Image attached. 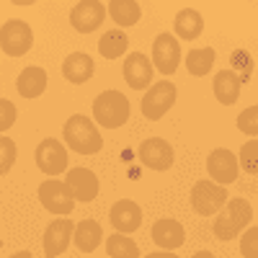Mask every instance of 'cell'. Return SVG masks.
<instances>
[{"mask_svg":"<svg viewBox=\"0 0 258 258\" xmlns=\"http://www.w3.org/2000/svg\"><path fill=\"white\" fill-rule=\"evenodd\" d=\"M173 31H176V36H181L186 41H194V39H199L202 31H204V18L199 16V11L183 8L176 16V21H173Z\"/></svg>","mask_w":258,"mask_h":258,"instance_id":"obj_22","label":"cell"},{"mask_svg":"<svg viewBox=\"0 0 258 258\" xmlns=\"http://www.w3.org/2000/svg\"><path fill=\"white\" fill-rule=\"evenodd\" d=\"M129 116H132V106H129V98L121 91H103L93 101V119L106 129L124 126Z\"/></svg>","mask_w":258,"mask_h":258,"instance_id":"obj_3","label":"cell"},{"mask_svg":"<svg viewBox=\"0 0 258 258\" xmlns=\"http://www.w3.org/2000/svg\"><path fill=\"white\" fill-rule=\"evenodd\" d=\"M39 202L47 212L59 214V217H70V212L78 204L64 181H44L39 186Z\"/></svg>","mask_w":258,"mask_h":258,"instance_id":"obj_7","label":"cell"},{"mask_svg":"<svg viewBox=\"0 0 258 258\" xmlns=\"http://www.w3.org/2000/svg\"><path fill=\"white\" fill-rule=\"evenodd\" d=\"M238 165L250 176H258V140H248L240 147V155H238Z\"/></svg>","mask_w":258,"mask_h":258,"instance_id":"obj_27","label":"cell"},{"mask_svg":"<svg viewBox=\"0 0 258 258\" xmlns=\"http://www.w3.org/2000/svg\"><path fill=\"white\" fill-rule=\"evenodd\" d=\"M181 64V47L178 39L170 34H160L153 44V68L160 75H173Z\"/></svg>","mask_w":258,"mask_h":258,"instance_id":"obj_9","label":"cell"},{"mask_svg":"<svg viewBox=\"0 0 258 258\" xmlns=\"http://www.w3.org/2000/svg\"><path fill=\"white\" fill-rule=\"evenodd\" d=\"M230 202L227 197V188L220 183H212V181H197L191 188V207L197 214L202 217H209V214L220 212L225 204Z\"/></svg>","mask_w":258,"mask_h":258,"instance_id":"obj_6","label":"cell"},{"mask_svg":"<svg viewBox=\"0 0 258 258\" xmlns=\"http://www.w3.org/2000/svg\"><path fill=\"white\" fill-rule=\"evenodd\" d=\"M145 258H178L176 253H170V250H158V253H150Z\"/></svg>","mask_w":258,"mask_h":258,"instance_id":"obj_32","label":"cell"},{"mask_svg":"<svg viewBox=\"0 0 258 258\" xmlns=\"http://www.w3.org/2000/svg\"><path fill=\"white\" fill-rule=\"evenodd\" d=\"M34 47V31L26 21L11 18L0 26V49L8 57H24Z\"/></svg>","mask_w":258,"mask_h":258,"instance_id":"obj_4","label":"cell"},{"mask_svg":"<svg viewBox=\"0 0 258 258\" xmlns=\"http://www.w3.org/2000/svg\"><path fill=\"white\" fill-rule=\"evenodd\" d=\"M0 248H3V240H0Z\"/></svg>","mask_w":258,"mask_h":258,"instance_id":"obj_35","label":"cell"},{"mask_svg":"<svg viewBox=\"0 0 258 258\" xmlns=\"http://www.w3.org/2000/svg\"><path fill=\"white\" fill-rule=\"evenodd\" d=\"M93 70H96L93 57L85 54V52H73L70 57H64V62H62V75H64V80L73 83V85H80L85 80H91Z\"/></svg>","mask_w":258,"mask_h":258,"instance_id":"obj_18","label":"cell"},{"mask_svg":"<svg viewBox=\"0 0 258 258\" xmlns=\"http://www.w3.org/2000/svg\"><path fill=\"white\" fill-rule=\"evenodd\" d=\"M253 220V207L250 202L245 199H232L227 202L220 214H217V220H214V235H217L220 240H232V238H238L240 232L248 230Z\"/></svg>","mask_w":258,"mask_h":258,"instance_id":"obj_2","label":"cell"},{"mask_svg":"<svg viewBox=\"0 0 258 258\" xmlns=\"http://www.w3.org/2000/svg\"><path fill=\"white\" fill-rule=\"evenodd\" d=\"M240 253H243V258H258V227H248L243 232Z\"/></svg>","mask_w":258,"mask_h":258,"instance_id":"obj_30","label":"cell"},{"mask_svg":"<svg viewBox=\"0 0 258 258\" xmlns=\"http://www.w3.org/2000/svg\"><path fill=\"white\" fill-rule=\"evenodd\" d=\"M217 59L212 47H204V49H191L186 54V70L194 75V78H204L212 73V64Z\"/></svg>","mask_w":258,"mask_h":258,"instance_id":"obj_23","label":"cell"},{"mask_svg":"<svg viewBox=\"0 0 258 258\" xmlns=\"http://www.w3.org/2000/svg\"><path fill=\"white\" fill-rule=\"evenodd\" d=\"M153 240L163 250H176L186 243V230L176 220H158L153 225Z\"/></svg>","mask_w":258,"mask_h":258,"instance_id":"obj_17","label":"cell"},{"mask_svg":"<svg viewBox=\"0 0 258 258\" xmlns=\"http://www.w3.org/2000/svg\"><path fill=\"white\" fill-rule=\"evenodd\" d=\"M64 183H68L73 199L80 204H88L98 197V176L88 168H70Z\"/></svg>","mask_w":258,"mask_h":258,"instance_id":"obj_14","label":"cell"},{"mask_svg":"<svg viewBox=\"0 0 258 258\" xmlns=\"http://www.w3.org/2000/svg\"><path fill=\"white\" fill-rule=\"evenodd\" d=\"M62 137H64V142H68V147L75 150V153H80V155H96L103 147L101 132L96 129V124L83 114H75V116H70L68 121H64Z\"/></svg>","mask_w":258,"mask_h":258,"instance_id":"obj_1","label":"cell"},{"mask_svg":"<svg viewBox=\"0 0 258 258\" xmlns=\"http://www.w3.org/2000/svg\"><path fill=\"white\" fill-rule=\"evenodd\" d=\"M124 80L129 83L132 91H145L150 88V80L155 78V68L150 57H145L142 52H132L126 59H124Z\"/></svg>","mask_w":258,"mask_h":258,"instance_id":"obj_13","label":"cell"},{"mask_svg":"<svg viewBox=\"0 0 258 258\" xmlns=\"http://www.w3.org/2000/svg\"><path fill=\"white\" fill-rule=\"evenodd\" d=\"M176 96H178V91H176V85L170 80H158L155 85H150V91L142 98V114H145V119H150V121L163 119L170 109H173Z\"/></svg>","mask_w":258,"mask_h":258,"instance_id":"obj_5","label":"cell"},{"mask_svg":"<svg viewBox=\"0 0 258 258\" xmlns=\"http://www.w3.org/2000/svg\"><path fill=\"white\" fill-rule=\"evenodd\" d=\"M238 129L248 137H258V106H248L238 116Z\"/></svg>","mask_w":258,"mask_h":258,"instance_id":"obj_28","label":"cell"},{"mask_svg":"<svg viewBox=\"0 0 258 258\" xmlns=\"http://www.w3.org/2000/svg\"><path fill=\"white\" fill-rule=\"evenodd\" d=\"M73 243L80 253H93L101 243H103V230L96 220H80L75 225V235H73Z\"/></svg>","mask_w":258,"mask_h":258,"instance_id":"obj_20","label":"cell"},{"mask_svg":"<svg viewBox=\"0 0 258 258\" xmlns=\"http://www.w3.org/2000/svg\"><path fill=\"white\" fill-rule=\"evenodd\" d=\"M214 96H217V101L222 106H232L235 101L240 98V88H243V78L235 73V70H220L217 75H214Z\"/></svg>","mask_w":258,"mask_h":258,"instance_id":"obj_19","label":"cell"},{"mask_svg":"<svg viewBox=\"0 0 258 258\" xmlns=\"http://www.w3.org/2000/svg\"><path fill=\"white\" fill-rule=\"evenodd\" d=\"M106 11H109V16L119 26H135L140 21V16H142V11H140V6L135 3V0H114V3H109Z\"/></svg>","mask_w":258,"mask_h":258,"instance_id":"obj_25","label":"cell"},{"mask_svg":"<svg viewBox=\"0 0 258 258\" xmlns=\"http://www.w3.org/2000/svg\"><path fill=\"white\" fill-rule=\"evenodd\" d=\"M191 258H214V255H212L209 250H199V253H194Z\"/></svg>","mask_w":258,"mask_h":258,"instance_id":"obj_33","label":"cell"},{"mask_svg":"<svg viewBox=\"0 0 258 258\" xmlns=\"http://www.w3.org/2000/svg\"><path fill=\"white\" fill-rule=\"evenodd\" d=\"M106 250H109V258H140V245L129 235H121V232L109 235Z\"/></svg>","mask_w":258,"mask_h":258,"instance_id":"obj_26","label":"cell"},{"mask_svg":"<svg viewBox=\"0 0 258 258\" xmlns=\"http://www.w3.org/2000/svg\"><path fill=\"white\" fill-rule=\"evenodd\" d=\"M137 158L142 160V165L145 168H150V170H168L170 165H173V147H170L165 140H160V137H150V140H145L142 145H140V150H137Z\"/></svg>","mask_w":258,"mask_h":258,"instance_id":"obj_10","label":"cell"},{"mask_svg":"<svg viewBox=\"0 0 258 258\" xmlns=\"http://www.w3.org/2000/svg\"><path fill=\"white\" fill-rule=\"evenodd\" d=\"M73 235H75V225L68 217L54 220L44 232V255L47 258H59L64 250H68Z\"/></svg>","mask_w":258,"mask_h":258,"instance_id":"obj_15","label":"cell"},{"mask_svg":"<svg viewBox=\"0 0 258 258\" xmlns=\"http://www.w3.org/2000/svg\"><path fill=\"white\" fill-rule=\"evenodd\" d=\"M126 47H129V39H126V34L119 31V29L106 31V34L101 36V41H98V52H101V57H106V59L121 57V54L126 52Z\"/></svg>","mask_w":258,"mask_h":258,"instance_id":"obj_24","label":"cell"},{"mask_svg":"<svg viewBox=\"0 0 258 258\" xmlns=\"http://www.w3.org/2000/svg\"><path fill=\"white\" fill-rule=\"evenodd\" d=\"M106 18V6L98 0H83V3L73 6L70 11V24L78 34H91L96 31Z\"/></svg>","mask_w":258,"mask_h":258,"instance_id":"obj_11","label":"cell"},{"mask_svg":"<svg viewBox=\"0 0 258 258\" xmlns=\"http://www.w3.org/2000/svg\"><path fill=\"white\" fill-rule=\"evenodd\" d=\"M16 88L24 98H39L41 93L47 91V73L41 68H26L21 70L18 80H16Z\"/></svg>","mask_w":258,"mask_h":258,"instance_id":"obj_21","label":"cell"},{"mask_svg":"<svg viewBox=\"0 0 258 258\" xmlns=\"http://www.w3.org/2000/svg\"><path fill=\"white\" fill-rule=\"evenodd\" d=\"M34 160H36V168L41 170V173L47 176H59L68 170V150H64V145L59 140H41L36 145V153H34Z\"/></svg>","mask_w":258,"mask_h":258,"instance_id":"obj_8","label":"cell"},{"mask_svg":"<svg viewBox=\"0 0 258 258\" xmlns=\"http://www.w3.org/2000/svg\"><path fill=\"white\" fill-rule=\"evenodd\" d=\"M16 163V142L8 137H0V176H6Z\"/></svg>","mask_w":258,"mask_h":258,"instance_id":"obj_29","label":"cell"},{"mask_svg":"<svg viewBox=\"0 0 258 258\" xmlns=\"http://www.w3.org/2000/svg\"><path fill=\"white\" fill-rule=\"evenodd\" d=\"M109 220L114 225L116 232L121 235H132L135 230L142 227V209L135 204V202H129V199H121L111 207L109 212Z\"/></svg>","mask_w":258,"mask_h":258,"instance_id":"obj_16","label":"cell"},{"mask_svg":"<svg viewBox=\"0 0 258 258\" xmlns=\"http://www.w3.org/2000/svg\"><path fill=\"white\" fill-rule=\"evenodd\" d=\"M16 124V106L6 98H0V132H8Z\"/></svg>","mask_w":258,"mask_h":258,"instance_id":"obj_31","label":"cell"},{"mask_svg":"<svg viewBox=\"0 0 258 258\" xmlns=\"http://www.w3.org/2000/svg\"><path fill=\"white\" fill-rule=\"evenodd\" d=\"M11 258H31V253H29V250H18V253H13Z\"/></svg>","mask_w":258,"mask_h":258,"instance_id":"obj_34","label":"cell"},{"mask_svg":"<svg viewBox=\"0 0 258 258\" xmlns=\"http://www.w3.org/2000/svg\"><path fill=\"white\" fill-rule=\"evenodd\" d=\"M207 170H209L212 181H217L220 186H227V183H232L235 178H238V170H240L238 155H232L225 147L212 150L209 158H207Z\"/></svg>","mask_w":258,"mask_h":258,"instance_id":"obj_12","label":"cell"}]
</instances>
